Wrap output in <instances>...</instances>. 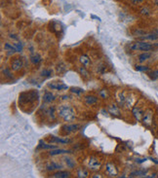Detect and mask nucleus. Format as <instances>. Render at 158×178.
Segmentation results:
<instances>
[{
    "label": "nucleus",
    "instance_id": "obj_20",
    "mask_svg": "<svg viewBox=\"0 0 158 178\" xmlns=\"http://www.w3.org/2000/svg\"><path fill=\"white\" fill-rule=\"evenodd\" d=\"M40 145H39V148H42V149H56V146L54 145H47V144H42V142H40Z\"/></svg>",
    "mask_w": 158,
    "mask_h": 178
},
{
    "label": "nucleus",
    "instance_id": "obj_5",
    "mask_svg": "<svg viewBox=\"0 0 158 178\" xmlns=\"http://www.w3.org/2000/svg\"><path fill=\"white\" fill-rule=\"evenodd\" d=\"M89 166H90L91 170H99V168L101 167V164H100V162L97 159L92 158L90 161H89Z\"/></svg>",
    "mask_w": 158,
    "mask_h": 178
},
{
    "label": "nucleus",
    "instance_id": "obj_30",
    "mask_svg": "<svg viewBox=\"0 0 158 178\" xmlns=\"http://www.w3.org/2000/svg\"><path fill=\"white\" fill-rule=\"evenodd\" d=\"M157 5H158V2H157Z\"/></svg>",
    "mask_w": 158,
    "mask_h": 178
},
{
    "label": "nucleus",
    "instance_id": "obj_29",
    "mask_svg": "<svg viewBox=\"0 0 158 178\" xmlns=\"http://www.w3.org/2000/svg\"><path fill=\"white\" fill-rule=\"evenodd\" d=\"M154 46H158V43H155V44H154Z\"/></svg>",
    "mask_w": 158,
    "mask_h": 178
},
{
    "label": "nucleus",
    "instance_id": "obj_6",
    "mask_svg": "<svg viewBox=\"0 0 158 178\" xmlns=\"http://www.w3.org/2000/svg\"><path fill=\"white\" fill-rule=\"evenodd\" d=\"M78 128H79L78 125H74V124H72V125H66V126H64V127H63L64 130L66 131V132H68V133L77 130Z\"/></svg>",
    "mask_w": 158,
    "mask_h": 178
},
{
    "label": "nucleus",
    "instance_id": "obj_10",
    "mask_svg": "<svg viewBox=\"0 0 158 178\" xmlns=\"http://www.w3.org/2000/svg\"><path fill=\"white\" fill-rule=\"evenodd\" d=\"M150 57H151V54H150V53L145 52V53H143L142 55H140V56H139V60H140V62H144V61L147 60Z\"/></svg>",
    "mask_w": 158,
    "mask_h": 178
},
{
    "label": "nucleus",
    "instance_id": "obj_16",
    "mask_svg": "<svg viewBox=\"0 0 158 178\" xmlns=\"http://www.w3.org/2000/svg\"><path fill=\"white\" fill-rule=\"evenodd\" d=\"M30 61L32 62L33 64H38L39 62L41 61V57L39 55H33L30 57Z\"/></svg>",
    "mask_w": 158,
    "mask_h": 178
},
{
    "label": "nucleus",
    "instance_id": "obj_7",
    "mask_svg": "<svg viewBox=\"0 0 158 178\" xmlns=\"http://www.w3.org/2000/svg\"><path fill=\"white\" fill-rule=\"evenodd\" d=\"M85 101L88 105H94L98 102V97H96L94 95H88L85 97Z\"/></svg>",
    "mask_w": 158,
    "mask_h": 178
},
{
    "label": "nucleus",
    "instance_id": "obj_27",
    "mask_svg": "<svg viewBox=\"0 0 158 178\" xmlns=\"http://www.w3.org/2000/svg\"><path fill=\"white\" fill-rule=\"evenodd\" d=\"M151 74H153V79H156L157 77H158V70H155V71H153V72L151 73Z\"/></svg>",
    "mask_w": 158,
    "mask_h": 178
},
{
    "label": "nucleus",
    "instance_id": "obj_3",
    "mask_svg": "<svg viewBox=\"0 0 158 178\" xmlns=\"http://www.w3.org/2000/svg\"><path fill=\"white\" fill-rule=\"evenodd\" d=\"M23 67V60L19 58H15L13 61H12V69L14 71H18L20 70L21 68Z\"/></svg>",
    "mask_w": 158,
    "mask_h": 178
},
{
    "label": "nucleus",
    "instance_id": "obj_17",
    "mask_svg": "<svg viewBox=\"0 0 158 178\" xmlns=\"http://www.w3.org/2000/svg\"><path fill=\"white\" fill-rule=\"evenodd\" d=\"M88 175H89V174H88V171L86 170H83V168H79L78 171H77V176L80 177V178L87 177Z\"/></svg>",
    "mask_w": 158,
    "mask_h": 178
},
{
    "label": "nucleus",
    "instance_id": "obj_2",
    "mask_svg": "<svg viewBox=\"0 0 158 178\" xmlns=\"http://www.w3.org/2000/svg\"><path fill=\"white\" fill-rule=\"evenodd\" d=\"M130 49L133 50V51H150L153 49V45H151L150 43H147V42H135V43H132L130 45Z\"/></svg>",
    "mask_w": 158,
    "mask_h": 178
},
{
    "label": "nucleus",
    "instance_id": "obj_1",
    "mask_svg": "<svg viewBox=\"0 0 158 178\" xmlns=\"http://www.w3.org/2000/svg\"><path fill=\"white\" fill-rule=\"evenodd\" d=\"M58 113L60 115V117H61L66 121H71L75 117L74 110L71 107H70V106H67V105H61V106H60Z\"/></svg>",
    "mask_w": 158,
    "mask_h": 178
},
{
    "label": "nucleus",
    "instance_id": "obj_18",
    "mask_svg": "<svg viewBox=\"0 0 158 178\" xmlns=\"http://www.w3.org/2000/svg\"><path fill=\"white\" fill-rule=\"evenodd\" d=\"M65 161H66V165H67L69 168H73V167H74L75 163H74V161H73L72 159H70V158H66V159H65Z\"/></svg>",
    "mask_w": 158,
    "mask_h": 178
},
{
    "label": "nucleus",
    "instance_id": "obj_4",
    "mask_svg": "<svg viewBox=\"0 0 158 178\" xmlns=\"http://www.w3.org/2000/svg\"><path fill=\"white\" fill-rule=\"evenodd\" d=\"M48 87L53 89V90H66L68 88L66 85L65 84H59V83H49L48 84Z\"/></svg>",
    "mask_w": 158,
    "mask_h": 178
},
{
    "label": "nucleus",
    "instance_id": "obj_14",
    "mask_svg": "<svg viewBox=\"0 0 158 178\" xmlns=\"http://www.w3.org/2000/svg\"><path fill=\"white\" fill-rule=\"evenodd\" d=\"M107 170L110 175H116L117 174V170H115V166H114L112 164H108L107 165Z\"/></svg>",
    "mask_w": 158,
    "mask_h": 178
},
{
    "label": "nucleus",
    "instance_id": "obj_13",
    "mask_svg": "<svg viewBox=\"0 0 158 178\" xmlns=\"http://www.w3.org/2000/svg\"><path fill=\"white\" fill-rule=\"evenodd\" d=\"M50 140L53 141V142H57V143H61V144H66V143H68V142H70L69 139H61V138H59V137H56V136L51 137Z\"/></svg>",
    "mask_w": 158,
    "mask_h": 178
},
{
    "label": "nucleus",
    "instance_id": "obj_12",
    "mask_svg": "<svg viewBox=\"0 0 158 178\" xmlns=\"http://www.w3.org/2000/svg\"><path fill=\"white\" fill-rule=\"evenodd\" d=\"M55 100V95L52 93H46L44 94V101L45 102H52Z\"/></svg>",
    "mask_w": 158,
    "mask_h": 178
},
{
    "label": "nucleus",
    "instance_id": "obj_21",
    "mask_svg": "<svg viewBox=\"0 0 158 178\" xmlns=\"http://www.w3.org/2000/svg\"><path fill=\"white\" fill-rule=\"evenodd\" d=\"M52 74V71L50 69H44L41 73V76H44V77H48Z\"/></svg>",
    "mask_w": 158,
    "mask_h": 178
},
{
    "label": "nucleus",
    "instance_id": "obj_15",
    "mask_svg": "<svg viewBox=\"0 0 158 178\" xmlns=\"http://www.w3.org/2000/svg\"><path fill=\"white\" fill-rule=\"evenodd\" d=\"M80 62L83 64V66L86 67V66H88V65L90 64L91 61H90V58H89L84 55V56H81V57H80Z\"/></svg>",
    "mask_w": 158,
    "mask_h": 178
},
{
    "label": "nucleus",
    "instance_id": "obj_26",
    "mask_svg": "<svg viewBox=\"0 0 158 178\" xmlns=\"http://www.w3.org/2000/svg\"><path fill=\"white\" fill-rule=\"evenodd\" d=\"M15 47H16V49H17V52H22V50H23V45L21 43H17L16 45H15Z\"/></svg>",
    "mask_w": 158,
    "mask_h": 178
},
{
    "label": "nucleus",
    "instance_id": "obj_19",
    "mask_svg": "<svg viewBox=\"0 0 158 178\" xmlns=\"http://www.w3.org/2000/svg\"><path fill=\"white\" fill-rule=\"evenodd\" d=\"M4 49H5L6 51H10V52H16V51H17L16 47H15V46L10 45V44H9V43H6V44H5Z\"/></svg>",
    "mask_w": 158,
    "mask_h": 178
},
{
    "label": "nucleus",
    "instance_id": "obj_25",
    "mask_svg": "<svg viewBox=\"0 0 158 178\" xmlns=\"http://www.w3.org/2000/svg\"><path fill=\"white\" fill-rule=\"evenodd\" d=\"M71 92L75 93V94H81V93H83V90H81V89H78V88H72Z\"/></svg>",
    "mask_w": 158,
    "mask_h": 178
},
{
    "label": "nucleus",
    "instance_id": "obj_11",
    "mask_svg": "<svg viewBox=\"0 0 158 178\" xmlns=\"http://www.w3.org/2000/svg\"><path fill=\"white\" fill-rule=\"evenodd\" d=\"M61 167V165H59V164H57V163H55V162H52V163H50V164L47 165V170H60Z\"/></svg>",
    "mask_w": 158,
    "mask_h": 178
},
{
    "label": "nucleus",
    "instance_id": "obj_9",
    "mask_svg": "<svg viewBox=\"0 0 158 178\" xmlns=\"http://www.w3.org/2000/svg\"><path fill=\"white\" fill-rule=\"evenodd\" d=\"M70 173L67 172V171H59V172H56L52 175V177L54 178H67L69 177Z\"/></svg>",
    "mask_w": 158,
    "mask_h": 178
},
{
    "label": "nucleus",
    "instance_id": "obj_23",
    "mask_svg": "<svg viewBox=\"0 0 158 178\" xmlns=\"http://www.w3.org/2000/svg\"><path fill=\"white\" fill-rule=\"evenodd\" d=\"M142 175H145V171H135V172H132L131 176H142Z\"/></svg>",
    "mask_w": 158,
    "mask_h": 178
},
{
    "label": "nucleus",
    "instance_id": "obj_8",
    "mask_svg": "<svg viewBox=\"0 0 158 178\" xmlns=\"http://www.w3.org/2000/svg\"><path fill=\"white\" fill-rule=\"evenodd\" d=\"M69 151L67 150H64V149H54V150H51L49 154L51 156H57V155H61V154H66L68 153Z\"/></svg>",
    "mask_w": 158,
    "mask_h": 178
},
{
    "label": "nucleus",
    "instance_id": "obj_28",
    "mask_svg": "<svg viewBox=\"0 0 158 178\" xmlns=\"http://www.w3.org/2000/svg\"><path fill=\"white\" fill-rule=\"evenodd\" d=\"M144 0H133V3L134 4H140V3H143Z\"/></svg>",
    "mask_w": 158,
    "mask_h": 178
},
{
    "label": "nucleus",
    "instance_id": "obj_24",
    "mask_svg": "<svg viewBox=\"0 0 158 178\" xmlns=\"http://www.w3.org/2000/svg\"><path fill=\"white\" fill-rule=\"evenodd\" d=\"M136 69H137L138 71H147V70H149L148 67H146V66H143V65H137Z\"/></svg>",
    "mask_w": 158,
    "mask_h": 178
},
{
    "label": "nucleus",
    "instance_id": "obj_22",
    "mask_svg": "<svg viewBox=\"0 0 158 178\" xmlns=\"http://www.w3.org/2000/svg\"><path fill=\"white\" fill-rule=\"evenodd\" d=\"M79 71H80V73H81L82 76H84V77H88V76H89V75H88L89 73H88V71L86 70L85 67H80V68H79Z\"/></svg>",
    "mask_w": 158,
    "mask_h": 178
}]
</instances>
